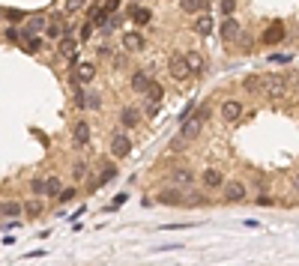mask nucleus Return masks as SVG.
Listing matches in <instances>:
<instances>
[{
  "instance_id": "obj_1",
  "label": "nucleus",
  "mask_w": 299,
  "mask_h": 266,
  "mask_svg": "<svg viewBox=\"0 0 299 266\" xmlns=\"http://www.w3.org/2000/svg\"><path fill=\"white\" fill-rule=\"evenodd\" d=\"M207 114H210V108L204 105V108H198V111H195L192 117H186V120L180 123V135H177V138H180L183 144H192V141H195V138L201 135L204 123H207Z\"/></svg>"
},
{
  "instance_id": "obj_2",
  "label": "nucleus",
  "mask_w": 299,
  "mask_h": 266,
  "mask_svg": "<svg viewBox=\"0 0 299 266\" xmlns=\"http://www.w3.org/2000/svg\"><path fill=\"white\" fill-rule=\"evenodd\" d=\"M267 99H285L288 93V78L285 75H264V90H261Z\"/></svg>"
},
{
  "instance_id": "obj_3",
  "label": "nucleus",
  "mask_w": 299,
  "mask_h": 266,
  "mask_svg": "<svg viewBox=\"0 0 299 266\" xmlns=\"http://www.w3.org/2000/svg\"><path fill=\"white\" fill-rule=\"evenodd\" d=\"M168 72H171L174 81H186V78H192L189 57H186V54H171V60H168Z\"/></svg>"
},
{
  "instance_id": "obj_4",
  "label": "nucleus",
  "mask_w": 299,
  "mask_h": 266,
  "mask_svg": "<svg viewBox=\"0 0 299 266\" xmlns=\"http://www.w3.org/2000/svg\"><path fill=\"white\" fill-rule=\"evenodd\" d=\"M222 192H225V201H228V204H243V201L249 198V186L240 183V180H228V183L222 186Z\"/></svg>"
},
{
  "instance_id": "obj_5",
  "label": "nucleus",
  "mask_w": 299,
  "mask_h": 266,
  "mask_svg": "<svg viewBox=\"0 0 299 266\" xmlns=\"http://www.w3.org/2000/svg\"><path fill=\"white\" fill-rule=\"evenodd\" d=\"M132 153V138L126 132H114L111 135V156L114 159H126Z\"/></svg>"
},
{
  "instance_id": "obj_6",
  "label": "nucleus",
  "mask_w": 299,
  "mask_h": 266,
  "mask_svg": "<svg viewBox=\"0 0 299 266\" xmlns=\"http://www.w3.org/2000/svg\"><path fill=\"white\" fill-rule=\"evenodd\" d=\"M45 24H48V18H45V15H33V18H27V21H24L21 36H24V39L39 36V33H45Z\"/></svg>"
},
{
  "instance_id": "obj_7",
  "label": "nucleus",
  "mask_w": 299,
  "mask_h": 266,
  "mask_svg": "<svg viewBox=\"0 0 299 266\" xmlns=\"http://www.w3.org/2000/svg\"><path fill=\"white\" fill-rule=\"evenodd\" d=\"M144 45H147V39L141 36V30H126V33H123V48H126L129 54L144 51Z\"/></svg>"
},
{
  "instance_id": "obj_8",
  "label": "nucleus",
  "mask_w": 299,
  "mask_h": 266,
  "mask_svg": "<svg viewBox=\"0 0 299 266\" xmlns=\"http://www.w3.org/2000/svg\"><path fill=\"white\" fill-rule=\"evenodd\" d=\"M222 120L225 123H237L240 117H243V102H237V99H228V102H222Z\"/></svg>"
},
{
  "instance_id": "obj_9",
  "label": "nucleus",
  "mask_w": 299,
  "mask_h": 266,
  "mask_svg": "<svg viewBox=\"0 0 299 266\" xmlns=\"http://www.w3.org/2000/svg\"><path fill=\"white\" fill-rule=\"evenodd\" d=\"M162 207H183V201H186V195H183V189L180 186H174V189H165L159 198H156Z\"/></svg>"
},
{
  "instance_id": "obj_10",
  "label": "nucleus",
  "mask_w": 299,
  "mask_h": 266,
  "mask_svg": "<svg viewBox=\"0 0 299 266\" xmlns=\"http://www.w3.org/2000/svg\"><path fill=\"white\" fill-rule=\"evenodd\" d=\"M150 81H153V66L132 72V90H135V93H144V90L150 87Z\"/></svg>"
},
{
  "instance_id": "obj_11",
  "label": "nucleus",
  "mask_w": 299,
  "mask_h": 266,
  "mask_svg": "<svg viewBox=\"0 0 299 266\" xmlns=\"http://www.w3.org/2000/svg\"><path fill=\"white\" fill-rule=\"evenodd\" d=\"M168 183H171V186L186 189V186H192V183H195V174H192L189 168H174V171L168 174Z\"/></svg>"
},
{
  "instance_id": "obj_12",
  "label": "nucleus",
  "mask_w": 299,
  "mask_h": 266,
  "mask_svg": "<svg viewBox=\"0 0 299 266\" xmlns=\"http://www.w3.org/2000/svg\"><path fill=\"white\" fill-rule=\"evenodd\" d=\"M69 33V27H66V18H60V15H54L48 24H45V36L48 39H60V36H66Z\"/></svg>"
},
{
  "instance_id": "obj_13",
  "label": "nucleus",
  "mask_w": 299,
  "mask_h": 266,
  "mask_svg": "<svg viewBox=\"0 0 299 266\" xmlns=\"http://www.w3.org/2000/svg\"><path fill=\"white\" fill-rule=\"evenodd\" d=\"M222 39H225L228 45L240 39V24H237L234 15H225V21H222Z\"/></svg>"
},
{
  "instance_id": "obj_14",
  "label": "nucleus",
  "mask_w": 299,
  "mask_h": 266,
  "mask_svg": "<svg viewBox=\"0 0 299 266\" xmlns=\"http://www.w3.org/2000/svg\"><path fill=\"white\" fill-rule=\"evenodd\" d=\"M285 36H288L285 24H282V21H273V24L267 27V33H264V42H267V45H279Z\"/></svg>"
},
{
  "instance_id": "obj_15",
  "label": "nucleus",
  "mask_w": 299,
  "mask_h": 266,
  "mask_svg": "<svg viewBox=\"0 0 299 266\" xmlns=\"http://www.w3.org/2000/svg\"><path fill=\"white\" fill-rule=\"evenodd\" d=\"M72 78H75L78 84H90V81L96 78V63H78L75 72H72Z\"/></svg>"
},
{
  "instance_id": "obj_16",
  "label": "nucleus",
  "mask_w": 299,
  "mask_h": 266,
  "mask_svg": "<svg viewBox=\"0 0 299 266\" xmlns=\"http://www.w3.org/2000/svg\"><path fill=\"white\" fill-rule=\"evenodd\" d=\"M75 105L78 108H102V96L99 93H90V90H81L75 96Z\"/></svg>"
},
{
  "instance_id": "obj_17",
  "label": "nucleus",
  "mask_w": 299,
  "mask_h": 266,
  "mask_svg": "<svg viewBox=\"0 0 299 266\" xmlns=\"http://www.w3.org/2000/svg\"><path fill=\"white\" fill-rule=\"evenodd\" d=\"M201 180H204V189H222V186H225V177H222L219 168H207V171L201 174Z\"/></svg>"
},
{
  "instance_id": "obj_18",
  "label": "nucleus",
  "mask_w": 299,
  "mask_h": 266,
  "mask_svg": "<svg viewBox=\"0 0 299 266\" xmlns=\"http://www.w3.org/2000/svg\"><path fill=\"white\" fill-rule=\"evenodd\" d=\"M138 123H141V111H138V108H132V105H126V108L120 111V126L132 129V126H138Z\"/></svg>"
},
{
  "instance_id": "obj_19",
  "label": "nucleus",
  "mask_w": 299,
  "mask_h": 266,
  "mask_svg": "<svg viewBox=\"0 0 299 266\" xmlns=\"http://www.w3.org/2000/svg\"><path fill=\"white\" fill-rule=\"evenodd\" d=\"M72 138H75L78 147H84V144L90 141V123H87V120H78V123L72 126Z\"/></svg>"
},
{
  "instance_id": "obj_20",
  "label": "nucleus",
  "mask_w": 299,
  "mask_h": 266,
  "mask_svg": "<svg viewBox=\"0 0 299 266\" xmlns=\"http://www.w3.org/2000/svg\"><path fill=\"white\" fill-rule=\"evenodd\" d=\"M21 213H24V207L18 201H0V219L9 222V219H18Z\"/></svg>"
},
{
  "instance_id": "obj_21",
  "label": "nucleus",
  "mask_w": 299,
  "mask_h": 266,
  "mask_svg": "<svg viewBox=\"0 0 299 266\" xmlns=\"http://www.w3.org/2000/svg\"><path fill=\"white\" fill-rule=\"evenodd\" d=\"M213 27H216L213 15L201 12V15H198V21H195V33H198V36H210V33H213Z\"/></svg>"
},
{
  "instance_id": "obj_22",
  "label": "nucleus",
  "mask_w": 299,
  "mask_h": 266,
  "mask_svg": "<svg viewBox=\"0 0 299 266\" xmlns=\"http://www.w3.org/2000/svg\"><path fill=\"white\" fill-rule=\"evenodd\" d=\"M75 48H78V45H75V39H72V36H69V33H66V36H60V39H57V54H60V57H66V60H69V57H72V54H78V51H75Z\"/></svg>"
},
{
  "instance_id": "obj_23",
  "label": "nucleus",
  "mask_w": 299,
  "mask_h": 266,
  "mask_svg": "<svg viewBox=\"0 0 299 266\" xmlns=\"http://www.w3.org/2000/svg\"><path fill=\"white\" fill-rule=\"evenodd\" d=\"M162 96H165V87L153 78V81H150V87L144 90V99H147V102H162Z\"/></svg>"
},
{
  "instance_id": "obj_24",
  "label": "nucleus",
  "mask_w": 299,
  "mask_h": 266,
  "mask_svg": "<svg viewBox=\"0 0 299 266\" xmlns=\"http://www.w3.org/2000/svg\"><path fill=\"white\" fill-rule=\"evenodd\" d=\"M180 9L189 15H201V12H207V0H180Z\"/></svg>"
},
{
  "instance_id": "obj_25",
  "label": "nucleus",
  "mask_w": 299,
  "mask_h": 266,
  "mask_svg": "<svg viewBox=\"0 0 299 266\" xmlns=\"http://www.w3.org/2000/svg\"><path fill=\"white\" fill-rule=\"evenodd\" d=\"M150 18H153V12H150L147 6H132V21H135L138 27H144V24H150Z\"/></svg>"
},
{
  "instance_id": "obj_26",
  "label": "nucleus",
  "mask_w": 299,
  "mask_h": 266,
  "mask_svg": "<svg viewBox=\"0 0 299 266\" xmlns=\"http://www.w3.org/2000/svg\"><path fill=\"white\" fill-rule=\"evenodd\" d=\"M243 90L261 93V90H264V75H246V78H243Z\"/></svg>"
},
{
  "instance_id": "obj_27",
  "label": "nucleus",
  "mask_w": 299,
  "mask_h": 266,
  "mask_svg": "<svg viewBox=\"0 0 299 266\" xmlns=\"http://www.w3.org/2000/svg\"><path fill=\"white\" fill-rule=\"evenodd\" d=\"M63 192V183H60V177H45V198H57Z\"/></svg>"
},
{
  "instance_id": "obj_28",
  "label": "nucleus",
  "mask_w": 299,
  "mask_h": 266,
  "mask_svg": "<svg viewBox=\"0 0 299 266\" xmlns=\"http://www.w3.org/2000/svg\"><path fill=\"white\" fill-rule=\"evenodd\" d=\"M186 57H189V69H192V75L204 72V54H201V51H189Z\"/></svg>"
},
{
  "instance_id": "obj_29",
  "label": "nucleus",
  "mask_w": 299,
  "mask_h": 266,
  "mask_svg": "<svg viewBox=\"0 0 299 266\" xmlns=\"http://www.w3.org/2000/svg\"><path fill=\"white\" fill-rule=\"evenodd\" d=\"M114 177H117V168H114V165H105V168L99 171V180L93 183V189H99V186H105V183H111Z\"/></svg>"
},
{
  "instance_id": "obj_30",
  "label": "nucleus",
  "mask_w": 299,
  "mask_h": 266,
  "mask_svg": "<svg viewBox=\"0 0 299 266\" xmlns=\"http://www.w3.org/2000/svg\"><path fill=\"white\" fill-rule=\"evenodd\" d=\"M42 210H45V204L39 201V195H36L33 201H27V204H24V216H30V219H36V216H42Z\"/></svg>"
},
{
  "instance_id": "obj_31",
  "label": "nucleus",
  "mask_w": 299,
  "mask_h": 266,
  "mask_svg": "<svg viewBox=\"0 0 299 266\" xmlns=\"http://www.w3.org/2000/svg\"><path fill=\"white\" fill-rule=\"evenodd\" d=\"M201 204H207V198H204L201 192H192V195H186V201H183V207H201Z\"/></svg>"
},
{
  "instance_id": "obj_32",
  "label": "nucleus",
  "mask_w": 299,
  "mask_h": 266,
  "mask_svg": "<svg viewBox=\"0 0 299 266\" xmlns=\"http://www.w3.org/2000/svg\"><path fill=\"white\" fill-rule=\"evenodd\" d=\"M87 174H90V165H87V162H78V165L72 168V177H75V180H84Z\"/></svg>"
},
{
  "instance_id": "obj_33",
  "label": "nucleus",
  "mask_w": 299,
  "mask_h": 266,
  "mask_svg": "<svg viewBox=\"0 0 299 266\" xmlns=\"http://www.w3.org/2000/svg\"><path fill=\"white\" fill-rule=\"evenodd\" d=\"M30 189H33V195H39V198H45V177H33V183H30Z\"/></svg>"
},
{
  "instance_id": "obj_34",
  "label": "nucleus",
  "mask_w": 299,
  "mask_h": 266,
  "mask_svg": "<svg viewBox=\"0 0 299 266\" xmlns=\"http://www.w3.org/2000/svg\"><path fill=\"white\" fill-rule=\"evenodd\" d=\"M84 6H87V0H66V6H63V9L72 15V12H81Z\"/></svg>"
},
{
  "instance_id": "obj_35",
  "label": "nucleus",
  "mask_w": 299,
  "mask_h": 266,
  "mask_svg": "<svg viewBox=\"0 0 299 266\" xmlns=\"http://www.w3.org/2000/svg\"><path fill=\"white\" fill-rule=\"evenodd\" d=\"M120 3H123V0H105V3H102V12H105V15H114V12L120 9Z\"/></svg>"
},
{
  "instance_id": "obj_36",
  "label": "nucleus",
  "mask_w": 299,
  "mask_h": 266,
  "mask_svg": "<svg viewBox=\"0 0 299 266\" xmlns=\"http://www.w3.org/2000/svg\"><path fill=\"white\" fill-rule=\"evenodd\" d=\"M219 9H222V15H234V9H237V0H222V3H219Z\"/></svg>"
},
{
  "instance_id": "obj_37",
  "label": "nucleus",
  "mask_w": 299,
  "mask_h": 266,
  "mask_svg": "<svg viewBox=\"0 0 299 266\" xmlns=\"http://www.w3.org/2000/svg\"><path fill=\"white\" fill-rule=\"evenodd\" d=\"M24 45H27V51H39V48H42V39H39V36H30V39H24Z\"/></svg>"
},
{
  "instance_id": "obj_38",
  "label": "nucleus",
  "mask_w": 299,
  "mask_h": 266,
  "mask_svg": "<svg viewBox=\"0 0 299 266\" xmlns=\"http://www.w3.org/2000/svg\"><path fill=\"white\" fill-rule=\"evenodd\" d=\"M69 201H75V189H63L60 192V204H69Z\"/></svg>"
},
{
  "instance_id": "obj_39",
  "label": "nucleus",
  "mask_w": 299,
  "mask_h": 266,
  "mask_svg": "<svg viewBox=\"0 0 299 266\" xmlns=\"http://www.w3.org/2000/svg\"><path fill=\"white\" fill-rule=\"evenodd\" d=\"M6 18H9V21H21L24 12H18V9H6Z\"/></svg>"
},
{
  "instance_id": "obj_40",
  "label": "nucleus",
  "mask_w": 299,
  "mask_h": 266,
  "mask_svg": "<svg viewBox=\"0 0 299 266\" xmlns=\"http://www.w3.org/2000/svg\"><path fill=\"white\" fill-rule=\"evenodd\" d=\"M90 36H93V24H84V27H81V39H84V42H87V39H90Z\"/></svg>"
},
{
  "instance_id": "obj_41",
  "label": "nucleus",
  "mask_w": 299,
  "mask_h": 266,
  "mask_svg": "<svg viewBox=\"0 0 299 266\" xmlns=\"http://www.w3.org/2000/svg\"><path fill=\"white\" fill-rule=\"evenodd\" d=\"M255 201H258V204H261V207H273V198H270V195H258V198H255Z\"/></svg>"
},
{
  "instance_id": "obj_42",
  "label": "nucleus",
  "mask_w": 299,
  "mask_h": 266,
  "mask_svg": "<svg viewBox=\"0 0 299 266\" xmlns=\"http://www.w3.org/2000/svg\"><path fill=\"white\" fill-rule=\"evenodd\" d=\"M18 36H21V33H18V30H12V27L6 30V39H9V42H18Z\"/></svg>"
},
{
  "instance_id": "obj_43",
  "label": "nucleus",
  "mask_w": 299,
  "mask_h": 266,
  "mask_svg": "<svg viewBox=\"0 0 299 266\" xmlns=\"http://www.w3.org/2000/svg\"><path fill=\"white\" fill-rule=\"evenodd\" d=\"M291 57H294V54H273V60H282V63H288Z\"/></svg>"
},
{
  "instance_id": "obj_44",
  "label": "nucleus",
  "mask_w": 299,
  "mask_h": 266,
  "mask_svg": "<svg viewBox=\"0 0 299 266\" xmlns=\"http://www.w3.org/2000/svg\"><path fill=\"white\" fill-rule=\"evenodd\" d=\"M294 186L299 189V174H294Z\"/></svg>"
},
{
  "instance_id": "obj_45",
  "label": "nucleus",
  "mask_w": 299,
  "mask_h": 266,
  "mask_svg": "<svg viewBox=\"0 0 299 266\" xmlns=\"http://www.w3.org/2000/svg\"><path fill=\"white\" fill-rule=\"evenodd\" d=\"M297 93H299V84H297Z\"/></svg>"
}]
</instances>
